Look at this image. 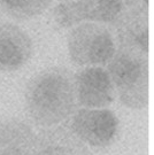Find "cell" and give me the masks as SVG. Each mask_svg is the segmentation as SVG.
<instances>
[{
	"mask_svg": "<svg viewBox=\"0 0 154 155\" xmlns=\"http://www.w3.org/2000/svg\"><path fill=\"white\" fill-rule=\"evenodd\" d=\"M24 99L33 122L43 127H58L77 111L75 76L62 67L47 68L30 79Z\"/></svg>",
	"mask_w": 154,
	"mask_h": 155,
	"instance_id": "cell-1",
	"label": "cell"
},
{
	"mask_svg": "<svg viewBox=\"0 0 154 155\" xmlns=\"http://www.w3.org/2000/svg\"><path fill=\"white\" fill-rule=\"evenodd\" d=\"M32 55V40L16 24L0 25V70L22 68Z\"/></svg>",
	"mask_w": 154,
	"mask_h": 155,
	"instance_id": "cell-7",
	"label": "cell"
},
{
	"mask_svg": "<svg viewBox=\"0 0 154 155\" xmlns=\"http://www.w3.org/2000/svg\"><path fill=\"white\" fill-rule=\"evenodd\" d=\"M124 6V0H68L55 6L53 18L58 27L65 29L85 22L113 24Z\"/></svg>",
	"mask_w": 154,
	"mask_h": 155,
	"instance_id": "cell-4",
	"label": "cell"
},
{
	"mask_svg": "<svg viewBox=\"0 0 154 155\" xmlns=\"http://www.w3.org/2000/svg\"><path fill=\"white\" fill-rule=\"evenodd\" d=\"M67 47L72 62L81 67L108 64L117 50L109 29L94 22H85L72 28L67 37Z\"/></svg>",
	"mask_w": 154,
	"mask_h": 155,
	"instance_id": "cell-3",
	"label": "cell"
},
{
	"mask_svg": "<svg viewBox=\"0 0 154 155\" xmlns=\"http://www.w3.org/2000/svg\"><path fill=\"white\" fill-rule=\"evenodd\" d=\"M124 1H128V2H132V1H149V0H124Z\"/></svg>",
	"mask_w": 154,
	"mask_h": 155,
	"instance_id": "cell-11",
	"label": "cell"
},
{
	"mask_svg": "<svg viewBox=\"0 0 154 155\" xmlns=\"http://www.w3.org/2000/svg\"><path fill=\"white\" fill-rule=\"evenodd\" d=\"M78 105L89 108H106L116 95L114 83L107 69L102 67H85L75 75Z\"/></svg>",
	"mask_w": 154,
	"mask_h": 155,
	"instance_id": "cell-6",
	"label": "cell"
},
{
	"mask_svg": "<svg viewBox=\"0 0 154 155\" xmlns=\"http://www.w3.org/2000/svg\"><path fill=\"white\" fill-rule=\"evenodd\" d=\"M70 129L77 138L90 147H106L115 139L119 120L113 111L106 108H82L74 114Z\"/></svg>",
	"mask_w": 154,
	"mask_h": 155,
	"instance_id": "cell-5",
	"label": "cell"
},
{
	"mask_svg": "<svg viewBox=\"0 0 154 155\" xmlns=\"http://www.w3.org/2000/svg\"><path fill=\"white\" fill-rule=\"evenodd\" d=\"M52 0H1V6L9 16L16 20H29L45 12Z\"/></svg>",
	"mask_w": 154,
	"mask_h": 155,
	"instance_id": "cell-10",
	"label": "cell"
},
{
	"mask_svg": "<svg viewBox=\"0 0 154 155\" xmlns=\"http://www.w3.org/2000/svg\"><path fill=\"white\" fill-rule=\"evenodd\" d=\"M107 70L122 105L144 109L149 105V52L137 47L117 46Z\"/></svg>",
	"mask_w": 154,
	"mask_h": 155,
	"instance_id": "cell-2",
	"label": "cell"
},
{
	"mask_svg": "<svg viewBox=\"0 0 154 155\" xmlns=\"http://www.w3.org/2000/svg\"><path fill=\"white\" fill-rule=\"evenodd\" d=\"M37 137L38 133L21 120H1L0 155H35Z\"/></svg>",
	"mask_w": 154,
	"mask_h": 155,
	"instance_id": "cell-8",
	"label": "cell"
},
{
	"mask_svg": "<svg viewBox=\"0 0 154 155\" xmlns=\"http://www.w3.org/2000/svg\"><path fill=\"white\" fill-rule=\"evenodd\" d=\"M84 145L72 130L47 127L38 133L35 155H88Z\"/></svg>",
	"mask_w": 154,
	"mask_h": 155,
	"instance_id": "cell-9",
	"label": "cell"
}]
</instances>
